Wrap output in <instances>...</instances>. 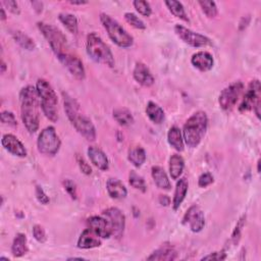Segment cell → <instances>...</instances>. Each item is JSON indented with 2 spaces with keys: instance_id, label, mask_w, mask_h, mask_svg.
<instances>
[{
  "instance_id": "cell-7",
  "label": "cell",
  "mask_w": 261,
  "mask_h": 261,
  "mask_svg": "<svg viewBox=\"0 0 261 261\" xmlns=\"http://www.w3.org/2000/svg\"><path fill=\"white\" fill-rule=\"evenodd\" d=\"M61 141L53 126L45 127L37 140L38 151L47 156H54L60 149Z\"/></svg>"
},
{
  "instance_id": "cell-45",
  "label": "cell",
  "mask_w": 261,
  "mask_h": 261,
  "mask_svg": "<svg viewBox=\"0 0 261 261\" xmlns=\"http://www.w3.org/2000/svg\"><path fill=\"white\" fill-rule=\"evenodd\" d=\"M36 197L38 199V201L43 204L46 205L49 203V197L46 195V193L44 192V190L42 189V187L40 186H36Z\"/></svg>"
},
{
  "instance_id": "cell-38",
  "label": "cell",
  "mask_w": 261,
  "mask_h": 261,
  "mask_svg": "<svg viewBox=\"0 0 261 261\" xmlns=\"http://www.w3.org/2000/svg\"><path fill=\"white\" fill-rule=\"evenodd\" d=\"M134 8L136 9V11L144 16V17H150L152 14V9L149 5V3L144 2V0H136V2L133 3Z\"/></svg>"
},
{
  "instance_id": "cell-8",
  "label": "cell",
  "mask_w": 261,
  "mask_h": 261,
  "mask_svg": "<svg viewBox=\"0 0 261 261\" xmlns=\"http://www.w3.org/2000/svg\"><path fill=\"white\" fill-rule=\"evenodd\" d=\"M260 104H261V85L258 80L250 82L244 99L239 107L240 111L254 110L256 116L260 118Z\"/></svg>"
},
{
  "instance_id": "cell-26",
  "label": "cell",
  "mask_w": 261,
  "mask_h": 261,
  "mask_svg": "<svg viewBox=\"0 0 261 261\" xmlns=\"http://www.w3.org/2000/svg\"><path fill=\"white\" fill-rule=\"evenodd\" d=\"M28 240L25 234H18L12 245V253L14 257H22L28 253Z\"/></svg>"
},
{
  "instance_id": "cell-43",
  "label": "cell",
  "mask_w": 261,
  "mask_h": 261,
  "mask_svg": "<svg viewBox=\"0 0 261 261\" xmlns=\"http://www.w3.org/2000/svg\"><path fill=\"white\" fill-rule=\"evenodd\" d=\"M2 5L5 6L6 9L8 11H10L11 13H13L14 15H18L19 16L21 14V9H20L18 3L14 2V0H9V2H8V0H6V2L2 3Z\"/></svg>"
},
{
  "instance_id": "cell-14",
  "label": "cell",
  "mask_w": 261,
  "mask_h": 261,
  "mask_svg": "<svg viewBox=\"0 0 261 261\" xmlns=\"http://www.w3.org/2000/svg\"><path fill=\"white\" fill-rule=\"evenodd\" d=\"M183 225H189L193 233H199L205 226V216L197 205H192L183 218Z\"/></svg>"
},
{
  "instance_id": "cell-51",
  "label": "cell",
  "mask_w": 261,
  "mask_h": 261,
  "mask_svg": "<svg viewBox=\"0 0 261 261\" xmlns=\"http://www.w3.org/2000/svg\"><path fill=\"white\" fill-rule=\"evenodd\" d=\"M6 71H7V64L4 60H2V74H5Z\"/></svg>"
},
{
  "instance_id": "cell-46",
  "label": "cell",
  "mask_w": 261,
  "mask_h": 261,
  "mask_svg": "<svg viewBox=\"0 0 261 261\" xmlns=\"http://www.w3.org/2000/svg\"><path fill=\"white\" fill-rule=\"evenodd\" d=\"M225 259H227V253H225V251L213 252L202 258V260H225Z\"/></svg>"
},
{
  "instance_id": "cell-25",
  "label": "cell",
  "mask_w": 261,
  "mask_h": 261,
  "mask_svg": "<svg viewBox=\"0 0 261 261\" xmlns=\"http://www.w3.org/2000/svg\"><path fill=\"white\" fill-rule=\"evenodd\" d=\"M167 141L169 145L177 151L182 152L184 150L185 142H184L183 134H182V130L178 126L173 125L169 128L167 133Z\"/></svg>"
},
{
  "instance_id": "cell-47",
  "label": "cell",
  "mask_w": 261,
  "mask_h": 261,
  "mask_svg": "<svg viewBox=\"0 0 261 261\" xmlns=\"http://www.w3.org/2000/svg\"><path fill=\"white\" fill-rule=\"evenodd\" d=\"M159 203L162 206H168L170 204V199L166 195H160L159 196Z\"/></svg>"
},
{
  "instance_id": "cell-27",
  "label": "cell",
  "mask_w": 261,
  "mask_h": 261,
  "mask_svg": "<svg viewBox=\"0 0 261 261\" xmlns=\"http://www.w3.org/2000/svg\"><path fill=\"white\" fill-rule=\"evenodd\" d=\"M146 114L149 117V119L155 124H160L161 122H163L165 117L163 109L153 101H149L147 103Z\"/></svg>"
},
{
  "instance_id": "cell-52",
  "label": "cell",
  "mask_w": 261,
  "mask_h": 261,
  "mask_svg": "<svg viewBox=\"0 0 261 261\" xmlns=\"http://www.w3.org/2000/svg\"><path fill=\"white\" fill-rule=\"evenodd\" d=\"M68 260H84V258H82V257H71Z\"/></svg>"
},
{
  "instance_id": "cell-17",
  "label": "cell",
  "mask_w": 261,
  "mask_h": 261,
  "mask_svg": "<svg viewBox=\"0 0 261 261\" xmlns=\"http://www.w3.org/2000/svg\"><path fill=\"white\" fill-rule=\"evenodd\" d=\"M2 144L6 150L18 157H26L27 150L24 144L13 134H6L3 137Z\"/></svg>"
},
{
  "instance_id": "cell-30",
  "label": "cell",
  "mask_w": 261,
  "mask_h": 261,
  "mask_svg": "<svg viewBox=\"0 0 261 261\" xmlns=\"http://www.w3.org/2000/svg\"><path fill=\"white\" fill-rule=\"evenodd\" d=\"M113 118L122 126H127L133 124L135 119L134 116L128 109L120 107L113 110Z\"/></svg>"
},
{
  "instance_id": "cell-28",
  "label": "cell",
  "mask_w": 261,
  "mask_h": 261,
  "mask_svg": "<svg viewBox=\"0 0 261 261\" xmlns=\"http://www.w3.org/2000/svg\"><path fill=\"white\" fill-rule=\"evenodd\" d=\"M185 168V160L179 154H173L169 158V175L172 180H178Z\"/></svg>"
},
{
  "instance_id": "cell-20",
  "label": "cell",
  "mask_w": 261,
  "mask_h": 261,
  "mask_svg": "<svg viewBox=\"0 0 261 261\" xmlns=\"http://www.w3.org/2000/svg\"><path fill=\"white\" fill-rule=\"evenodd\" d=\"M88 156L91 162L100 170H107L109 167V161L106 154L96 146H90L87 150Z\"/></svg>"
},
{
  "instance_id": "cell-44",
  "label": "cell",
  "mask_w": 261,
  "mask_h": 261,
  "mask_svg": "<svg viewBox=\"0 0 261 261\" xmlns=\"http://www.w3.org/2000/svg\"><path fill=\"white\" fill-rule=\"evenodd\" d=\"M77 162H78L79 167H80V169L82 170L83 173H85V175H87V176H89V175L92 173V168H91L90 164L84 159V157L78 155V156H77Z\"/></svg>"
},
{
  "instance_id": "cell-29",
  "label": "cell",
  "mask_w": 261,
  "mask_h": 261,
  "mask_svg": "<svg viewBox=\"0 0 261 261\" xmlns=\"http://www.w3.org/2000/svg\"><path fill=\"white\" fill-rule=\"evenodd\" d=\"M146 157L147 156H146L145 150L140 146L128 150L127 159L130 163H132L136 167H141L145 163Z\"/></svg>"
},
{
  "instance_id": "cell-39",
  "label": "cell",
  "mask_w": 261,
  "mask_h": 261,
  "mask_svg": "<svg viewBox=\"0 0 261 261\" xmlns=\"http://www.w3.org/2000/svg\"><path fill=\"white\" fill-rule=\"evenodd\" d=\"M63 187H64V190L68 192V194L71 196L72 199L76 200L78 198V193H77V186L76 184L70 180V179H67L63 181Z\"/></svg>"
},
{
  "instance_id": "cell-48",
  "label": "cell",
  "mask_w": 261,
  "mask_h": 261,
  "mask_svg": "<svg viewBox=\"0 0 261 261\" xmlns=\"http://www.w3.org/2000/svg\"><path fill=\"white\" fill-rule=\"evenodd\" d=\"M32 6H33L34 10H35L38 14H40V13L42 12V10H43V4L40 3V2H33V3H32Z\"/></svg>"
},
{
  "instance_id": "cell-3",
  "label": "cell",
  "mask_w": 261,
  "mask_h": 261,
  "mask_svg": "<svg viewBox=\"0 0 261 261\" xmlns=\"http://www.w3.org/2000/svg\"><path fill=\"white\" fill-rule=\"evenodd\" d=\"M86 50L88 55L95 62L107 65L109 68L114 67L115 61L110 48L96 33L93 32L87 36Z\"/></svg>"
},
{
  "instance_id": "cell-4",
  "label": "cell",
  "mask_w": 261,
  "mask_h": 261,
  "mask_svg": "<svg viewBox=\"0 0 261 261\" xmlns=\"http://www.w3.org/2000/svg\"><path fill=\"white\" fill-rule=\"evenodd\" d=\"M36 89L38 91L41 108L45 116L52 122L57 121L58 119V110H57V95L52 88V86L44 79H39L36 84Z\"/></svg>"
},
{
  "instance_id": "cell-13",
  "label": "cell",
  "mask_w": 261,
  "mask_h": 261,
  "mask_svg": "<svg viewBox=\"0 0 261 261\" xmlns=\"http://www.w3.org/2000/svg\"><path fill=\"white\" fill-rule=\"evenodd\" d=\"M72 124L78 132L88 141H95L96 139V128L92 120L81 112L77 113L72 119H70Z\"/></svg>"
},
{
  "instance_id": "cell-10",
  "label": "cell",
  "mask_w": 261,
  "mask_h": 261,
  "mask_svg": "<svg viewBox=\"0 0 261 261\" xmlns=\"http://www.w3.org/2000/svg\"><path fill=\"white\" fill-rule=\"evenodd\" d=\"M244 90V84L241 81H237L226 87L220 94L219 103L222 109L231 110L239 100Z\"/></svg>"
},
{
  "instance_id": "cell-23",
  "label": "cell",
  "mask_w": 261,
  "mask_h": 261,
  "mask_svg": "<svg viewBox=\"0 0 261 261\" xmlns=\"http://www.w3.org/2000/svg\"><path fill=\"white\" fill-rule=\"evenodd\" d=\"M188 188H189V184H188L187 179H185V178L180 179V181L177 183L175 194H173V199H172V203H171L172 209L175 211H177L180 208L183 201L185 200L187 192H188Z\"/></svg>"
},
{
  "instance_id": "cell-41",
  "label": "cell",
  "mask_w": 261,
  "mask_h": 261,
  "mask_svg": "<svg viewBox=\"0 0 261 261\" xmlns=\"http://www.w3.org/2000/svg\"><path fill=\"white\" fill-rule=\"evenodd\" d=\"M33 237L35 238L36 241H38L39 243H44L47 240V236H46V232L43 229V227L36 225L33 227Z\"/></svg>"
},
{
  "instance_id": "cell-22",
  "label": "cell",
  "mask_w": 261,
  "mask_h": 261,
  "mask_svg": "<svg viewBox=\"0 0 261 261\" xmlns=\"http://www.w3.org/2000/svg\"><path fill=\"white\" fill-rule=\"evenodd\" d=\"M178 253L176 249L171 245L164 244L157 250H155L153 253H151L150 256L147 257V260H158V261H172L177 259Z\"/></svg>"
},
{
  "instance_id": "cell-1",
  "label": "cell",
  "mask_w": 261,
  "mask_h": 261,
  "mask_svg": "<svg viewBox=\"0 0 261 261\" xmlns=\"http://www.w3.org/2000/svg\"><path fill=\"white\" fill-rule=\"evenodd\" d=\"M21 112L23 122L30 134L36 133L39 128L41 107L38 91L33 86H26L20 92Z\"/></svg>"
},
{
  "instance_id": "cell-9",
  "label": "cell",
  "mask_w": 261,
  "mask_h": 261,
  "mask_svg": "<svg viewBox=\"0 0 261 261\" xmlns=\"http://www.w3.org/2000/svg\"><path fill=\"white\" fill-rule=\"evenodd\" d=\"M175 33L180 39H182L185 43H187L192 47L200 48V47H207L212 45V41L208 37L199 33L193 32L192 30L182 25H177L175 27Z\"/></svg>"
},
{
  "instance_id": "cell-5",
  "label": "cell",
  "mask_w": 261,
  "mask_h": 261,
  "mask_svg": "<svg viewBox=\"0 0 261 261\" xmlns=\"http://www.w3.org/2000/svg\"><path fill=\"white\" fill-rule=\"evenodd\" d=\"M37 26L56 56L70 52L68 39L58 28L44 22H39Z\"/></svg>"
},
{
  "instance_id": "cell-19",
  "label": "cell",
  "mask_w": 261,
  "mask_h": 261,
  "mask_svg": "<svg viewBox=\"0 0 261 261\" xmlns=\"http://www.w3.org/2000/svg\"><path fill=\"white\" fill-rule=\"evenodd\" d=\"M101 238L88 228L82 232L77 246L80 249H93L101 246Z\"/></svg>"
},
{
  "instance_id": "cell-49",
  "label": "cell",
  "mask_w": 261,
  "mask_h": 261,
  "mask_svg": "<svg viewBox=\"0 0 261 261\" xmlns=\"http://www.w3.org/2000/svg\"><path fill=\"white\" fill-rule=\"evenodd\" d=\"M0 14H2V17H0V20L2 21H6L7 20V14L5 12V8L4 6L2 5V7H0Z\"/></svg>"
},
{
  "instance_id": "cell-33",
  "label": "cell",
  "mask_w": 261,
  "mask_h": 261,
  "mask_svg": "<svg viewBox=\"0 0 261 261\" xmlns=\"http://www.w3.org/2000/svg\"><path fill=\"white\" fill-rule=\"evenodd\" d=\"M165 6L167 7L168 11L177 18H179L180 20L184 21V22H189V18L186 14V11L184 9V6L179 3L176 2V0H169V2H165L164 3Z\"/></svg>"
},
{
  "instance_id": "cell-21",
  "label": "cell",
  "mask_w": 261,
  "mask_h": 261,
  "mask_svg": "<svg viewBox=\"0 0 261 261\" xmlns=\"http://www.w3.org/2000/svg\"><path fill=\"white\" fill-rule=\"evenodd\" d=\"M106 190L110 197L116 200L124 199L127 195V190L125 186L119 180L114 178H111L107 181Z\"/></svg>"
},
{
  "instance_id": "cell-36",
  "label": "cell",
  "mask_w": 261,
  "mask_h": 261,
  "mask_svg": "<svg viewBox=\"0 0 261 261\" xmlns=\"http://www.w3.org/2000/svg\"><path fill=\"white\" fill-rule=\"evenodd\" d=\"M124 20L128 25L134 27L135 29H138V30H145L146 29L145 23L133 13H125L124 14Z\"/></svg>"
},
{
  "instance_id": "cell-53",
  "label": "cell",
  "mask_w": 261,
  "mask_h": 261,
  "mask_svg": "<svg viewBox=\"0 0 261 261\" xmlns=\"http://www.w3.org/2000/svg\"><path fill=\"white\" fill-rule=\"evenodd\" d=\"M257 172L260 173V160H258L257 162Z\"/></svg>"
},
{
  "instance_id": "cell-37",
  "label": "cell",
  "mask_w": 261,
  "mask_h": 261,
  "mask_svg": "<svg viewBox=\"0 0 261 261\" xmlns=\"http://www.w3.org/2000/svg\"><path fill=\"white\" fill-rule=\"evenodd\" d=\"M245 223H246V215H242L240 218V220L238 221L237 225H236V228L234 229V232L232 234V238H231V241L233 242L234 245H237L241 239V235H242V231H243V228L245 226Z\"/></svg>"
},
{
  "instance_id": "cell-24",
  "label": "cell",
  "mask_w": 261,
  "mask_h": 261,
  "mask_svg": "<svg viewBox=\"0 0 261 261\" xmlns=\"http://www.w3.org/2000/svg\"><path fill=\"white\" fill-rule=\"evenodd\" d=\"M151 175L153 178V181L155 185L162 190H170L171 184L170 181L165 172V170L161 166H152L151 168Z\"/></svg>"
},
{
  "instance_id": "cell-50",
  "label": "cell",
  "mask_w": 261,
  "mask_h": 261,
  "mask_svg": "<svg viewBox=\"0 0 261 261\" xmlns=\"http://www.w3.org/2000/svg\"><path fill=\"white\" fill-rule=\"evenodd\" d=\"M70 4L73 5V6H84V5H87L88 3L87 2H82V0H80V2H75V0H71Z\"/></svg>"
},
{
  "instance_id": "cell-2",
  "label": "cell",
  "mask_w": 261,
  "mask_h": 261,
  "mask_svg": "<svg viewBox=\"0 0 261 261\" xmlns=\"http://www.w3.org/2000/svg\"><path fill=\"white\" fill-rule=\"evenodd\" d=\"M208 126L206 112L197 111L193 113L185 122L183 127V138L185 144L190 148L197 147L205 136Z\"/></svg>"
},
{
  "instance_id": "cell-35",
  "label": "cell",
  "mask_w": 261,
  "mask_h": 261,
  "mask_svg": "<svg viewBox=\"0 0 261 261\" xmlns=\"http://www.w3.org/2000/svg\"><path fill=\"white\" fill-rule=\"evenodd\" d=\"M198 4L201 7L202 12L207 18L212 19L218 16L219 11H218L216 4L214 2H206V0H204V2H199Z\"/></svg>"
},
{
  "instance_id": "cell-16",
  "label": "cell",
  "mask_w": 261,
  "mask_h": 261,
  "mask_svg": "<svg viewBox=\"0 0 261 261\" xmlns=\"http://www.w3.org/2000/svg\"><path fill=\"white\" fill-rule=\"evenodd\" d=\"M88 228L97 234L101 239H108L112 236L110 227L103 216H91L87 220Z\"/></svg>"
},
{
  "instance_id": "cell-12",
  "label": "cell",
  "mask_w": 261,
  "mask_h": 261,
  "mask_svg": "<svg viewBox=\"0 0 261 261\" xmlns=\"http://www.w3.org/2000/svg\"><path fill=\"white\" fill-rule=\"evenodd\" d=\"M58 60L62 63L64 68H67V70L70 72V74L75 77L77 80H84L86 77V72L85 68L83 65L82 60L75 54L71 52H67L64 54H61L57 56Z\"/></svg>"
},
{
  "instance_id": "cell-42",
  "label": "cell",
  "mask_w": 261,
  "mask_h": 261,
  "mask_svg": "<svg viewBox=\"0 0 261 261\" xmlns=\"http://www.w3.org/2000/svg\"><path fill=\"white\" fill-rule=\"evenodd\" d=\"M214 179H213V176L209 172H205V173H202L199 179H198V185L199 187L201 188H206L208 187L209 185H211L213 183Z\"/></svg>"
},
{
  "instance_id": "cell-32",
  "label": "cell",
  "mask_w": 261,
  "mask_h": 261,
  "mask_svg": "<svg viewBox=\"0 0 261 261\" xmlns=\"http://www.w3.org/2000/svg\"><path fill=\"white\" fill-rule=\"evenodd\" d=\"M13 37L15 39V41L24 49L29 50V51H33L36 49V43L34 42V40L29 37L27 34H25L22 31H14L13 32Z\"/></svg>"
},
{
  "instance_id": "cell-18",
  "label": "cell",
  "mask_w": 261,
  "mask_h": 261,
  "mask_svg": "<svg viewBox=\"0 0 261 261\" xmlns=\"http://www.w3.org/2000/svg\"><path fill=\"white\" fill-rule=\"evenodd\" d=\"M133 77L137 83L144 87H151L155 81L150 70L143 62L136 63L133 71Z\"/></svg>"
},
{
  "instance_id": "cell-31",
  "label": "cell",
  "mask_w": 261,
  "mask_h": 261,
  "mask_svg": "<svg viewBox=\"0 0 261 261\" xmlns=\"http://www.w3.org/2000/svg\"><path fill=\"white\" fill-rule=\"evenodd\" d=\"M58 20L72 34L78 33L79 23L75 15L69 14V13H61L58 15Z\"/></svg>"
},
{
  "instance_id": "cell-6",
  "label": "cell",
  "mask_w": 261,
  "mask_h": 261,
  "mask_svg": "<svg viewBox=\"0 0 261 261\" xmlns=\"http://www.w3.org/2000/svg\"><path fill=\"white\" fill-rule=\"evenodd\" d=\"M100 22L104 29L106 30L109 38L115 43L117 46L121 48H128L133 46L134 38L130 36L122 27L121 25L106 14L100 15Z\"/></svg>"
},
{
  "instance_id": "cell-34",
  "label": "cell",
  "mask_w": 261,
  "mask_h": 261,
  "mask_svg": "<svg viewBox=\"0 0 261 261\" xmlns=\"http://www.w3.org/2000/svg\"><path fill=\"white\" fill-rule=\"evenodd\" d=\"M128 183L134 189L139 190L143 193H145L146 190H147L145 180L134 170H130L129 173H128Z\"/></svg>"
},
{
  "instance_id": "cell-11",
  "label": "cell",
  "mask_w": 261,
  "mask_h": 261,
  "mask_svg": "<svg viewBox=\"0 0 261 261\" xmlns=\"http://www.w3.org/2000/svg\"><path fill=\"white\" fill-rule=\"evenodd\" d=\"M102 216L107 221L111 234L115 239H120L124 232L125 227V216L116 207L107 208L102 212Z\"/></svg>"
},
{
  "instance_id": "cell-40",
  "label": "cell",
  "mask_w": 261,
  "mask_h": 261,
  "mask_svg": "<svg viewBox=\"0 0 261 261\" xmlns=\"http://www.w3.org/2000/svg\"><path fill=\"white\" fill-rule=\"evenodd\" d=\"M0 118H2V122L5 124H9L11 126L18 125V121L15 114L9 110L3 111L2 114H0Z\"/></svg>"
},
{
  "instance_id": "cell-15",
  "label": "cell",
  "mask_w": 261,
  "mask_h": 261,
  "mask_svg": "<svg viewBox=\"0 0 261 261\" xmlns=\"http://www.w3.org/2000/svg\"><path fill=\"white\" fill-rule=\"evenodd\" d=\"M191 63L200 72H208L213 68V56L207 51H198L192 55Z\"/></svg>"
}]
</instances>
